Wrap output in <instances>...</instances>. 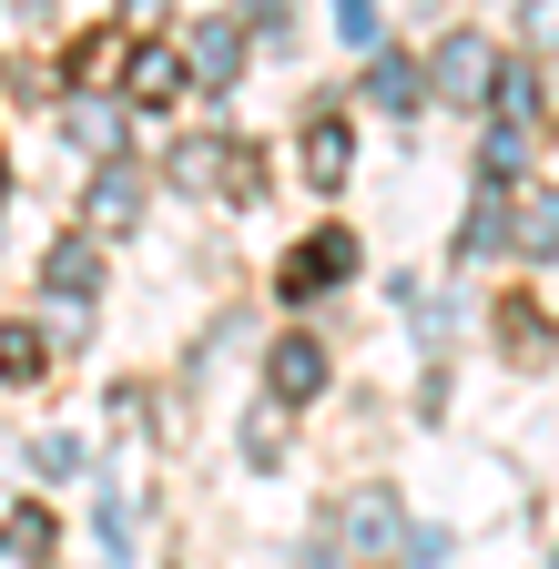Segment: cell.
<instances>
[{
	"label": "cell",
	"instance_id": "cell-1",
	"mask_svg": "<svg viewBox=\"0 0 559 569\" xmlns=\"http://www.w3.org/2000/svg\"><path fill=\"white\" fill-rule=\"evenodd\" d=\"M51 296H61V306L92 296V244H61V254H51Z\"/></svg>",
	"mask_w": 559,
	"mask_h": 569
},
{
	"label": "cell",
	"instance_id": "cell-2",
	"mask_svg": "<svg viewBox=\"0 0 559 569\" xmlns=\"http://www.w3.org/2000/svg\"><path fill=\"white\" fill-rule=\"evenodd\" d=\"M448 92H488V41H448Z\"/></svg>",
	"mask_w": 559,
	"mask_h": 569
},
{
	"label": "cell",
	"instance_id": "cell-3",
	"mask_svg": "<svg viewBox=\"0 0 559 569\" xmlns=\"http://www.w3.org/2000/svg\"><path fill=\"white\" fill-rule=\"evenodd\" d=\"M326 367H316V346H274V387H286V397H306Z\"/></svg>",
	"mask_w": 559,
	"mask_h": 569
},
{
	"label": "cell",
	"instance_id": "cell-4",
	"mask_svg": "<svg viewBox=\"0 0 559 569\" xmlns=\"http://www.w3.org/2000/svg\"><path fill=\"white\" fill-rule=\"evenodd\" d=\"M0 549H11V559H41V549H51V519H41V509H21V519H11V539H0Z\"/></svg>",
	"mask_w": 559,
	"mask_h": 569
},
{
	"label": "cell",
	"instance_id": "cell-5",
	"mask_svg": "<svg viewBox=\"0 0 559 569\" xmlns=\"http://www.w3.org/2000/svg\"><path fill=\"white\" fill-rule=\"evenodd\" d=\"M31 367H41V336L11 326V336H0V377H31Z\"/></svg>",
	"mask_w": 559,
	"mask_h": 569
},
{
	"label": "cell",
	"instance_id": "cell-6",
	"mask_svg": "<svg viewBox=\"0 0 559 569\" xmlns=\"http://www.w3.org/2000/svg\"><path fill=\"white\" fill-rule=\"evenodd\" d=\"M193 51H203V82H234V31H203Z\"/></svg>",
	"mask_w": 559,
	"mask_h": 569
},
{
	"label": "cell",
	"instance_id": "cell-7",
	"mask_svg": "<svg viewBox=\"0 0 559 569\" xmlns=\"http://www.w3.org/2000/svg\"><path fill=\"white\" fill-rule=\"evenodd\" d=\"M549 244H559V203L539 193V203H529V254H549Z\"/></svg>",
	"mask_w": 559,
	"mask_h": 569
},
{
	"label": "cell",
	"instance_id": "cell-8",
	"mask_svg": "<svg viewBox=\"0 0 559 569\" xmlns=\"http://www.w3.org/2000/svg\"><path fill=\"white\" fill-rule=\"evenodd\" d=\"M336 31H346V41H367V31H377V0H336Z\"/></svg>",
	"mask_w": 559,
	"mask_h": 569
},
{
	"label": "cell",
	"instance_id": "cell-9",
	"mask_svg": "<svg viewBox=\"0 0 559 569\" xmlns=\"http://www.w3.org/2000/svg\"><path fill=\"white\" fill-rule=\"evenodd\" d=\"M529 31H539V41H549V31H559V0H539V11H529Z\"/></svg>",
	"mask_w": 559,
	"mask_h": 569
}]
</instances>
